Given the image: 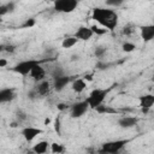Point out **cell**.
Instances as JSON below:
<instances>
[{"label":"cell","instance_id":"6da1fadb","mask_svg":"<svg viewBox=\"0 0 154 154\" xmlns=\"http://www.w3.org/2000/svg\"><path fill=\"white\" fill-rule=\"evenodd\" d=\"M91 18L108 31H113L119 22L118 13L114 10L106 7H94L91 11Z\"/></svg>","mask_w":154,"mask_h":154},{"label":"cell","instance_id":"7a4b0ae2","mask_svg":"<svg viewBox=\"0 0 154 154\" xmlns=\"http://www.w3.org/2000/svg\"><path fill=\"white\" fill-rule=\"evenodd\" d=\"M109 90H111V88H107V89L95 88V89H93V90L89 93L88 97L85 99V101L88 102L89 108H93V109H94V108L97 107L99 105L103 103V101H105L107 94L109 93Z\"/></svg>","mask_w":154,"mask_h":154},{"label":"cell","instance_id":"3957f363","mask_svg":"<svg viewBox=\"0 0 154 154\" xmlns=\"http://www.w3.org/2000/svg\"><path fill=\"white\" fill-rule=\"evenodd\" d=\"M79 4V0H54L53 7L58 13H71Z\"/></svg>","mask_w":154,"mask_h":154},{"label":"cell","instance_id":"277c9868","mask_svg":"<svg viewBox=\"0 0 154 154\" xmlns=\"http://www.w3.org/2000/svg\"><path fill=\"white\" fill-rule=\"evenodd\" d=\"M37 64H41L40 60H36V59H26V60H22L19 61L18 64H16L13 67H12V71L20 75V76H29L31 69L37 65Z\"/></svg>","mask_w":154,"mask_h":154},{"label":"cell","instance_id":"5b68a950","mask_svg":"<svg viewBox=\"0 0 154 154\" xmlns=\"http://www.w3.org/2000/svg\"><path fill=\"white\" fill-rule=\"evenodd\" d=\"M128 143V140H114V141H108L101 144V148L99 149L100 153H109V154H116L120 152L125 144Z\"/></svg>","mask_w":154,"mask_h":154},{"label":"cell","instance_id":"8992f818","mask_svg":"<svg viewBox=\"0 0 154 154\" xmlns=\"http://www.w3.org/2000/svg\"><path fill=\"white\" fill-rule=\"evenodd\" d=\"M43 132L42 129L40 128H36V126H24L22 130H20V135L23 136V138L25 140V142L30 143L32 142L37 136H40L41 134Z\"/></svg>","mask_w":154,"mask_h":154},{"label":"cell","instance_id":"52a82bcc","mask_svg":"<svg viewBox=\"0 0 154 154\" xmlns=\"http://www.w3.org/2000/svg\"><path fill=\"white\" fill-rule=\"evenodd\" d=\"M51 89H52L51 82L47 81V79H43V81H41V82H37L36 87H35L34 90H32V95H35V96H37V97H45V96L49 95Z\"/></svg>","mask_w":154,"mask_h":154},{"label":"cell","instance_id":"ba28073f","mask_svg":"<svg viewBox=\"0 0 154 154\" xmlns=\"http://www.w3.org/2000/svg\"><path fill=\"white\" fill-rule=\"evenodd\" d=\"M88 109H89V106L85 100L78 101L70 107V116L72 118H81L82 116H84L87 113Z\"/></svg>","mask_w":154,"mask_h":154},{"label":"cell","instance_id":"9c48e42d","mask_svg":"<svg viewBox=\"0 0 154 154\" xmlns=\"http://www.w3.org/2000/svg\"><path fill=\"white\" fill-rule=\"evenodd\" d=\"M72 81V78L67 75H61V76H58V77H54L53 78V84H52V88L55 90V91H61L63 89H65L67 87V84H70Z\"/></svg>","mask_w":154,"mask_h":154},{"label":"cell","instance_id":"30bf717a","mask_svg":"<svg viewBox=\"0 0 154 154\" xmlns=\"http://www.w3.org/2000/svg\"><path fill=\"white\" fill-rule=\"evenodd\" d=\"M138 106L142 111V113H147L154 105V95L153 94H144L138 96Z\"/></svg>","mask_w":154,"mask_h":154},{"label":"cell","instance_id":"8fae6325","mask_svg":"<svg viewBox=\"0 0 154 154\" xmlns=\"http://www.w3.org/2000/svg\"><path fill=\"white\" fill-rule=\"evenodd\" d=\"M29 76H30V77H31L36 83H37V82H41V81L46 79L47 70H46L41 64H37V65H35V66L31 69V71H30Z\"/></svg>","mask_w":154,"mask_h":154},{"label":"cell","instance_id":"7c38bea8","mask_svg":"<svg viewBox=\"0 0 154 154\" xmlns=\"http://www.w3.org/2000/svg\"><path fill=\"white\" fill-rule=\"evenodd\" d=\"M73 36H75L78 41H88V40H90V38L94 36V32H93V30L90 29V26L82 25V26H79V28L76 30V32H75Z\"/></svg>","mask_w":154,"mask_h":154},{"label":"cell","instance_id":"4fadbf2b","mask_svg":"<svg viewBox=\"0 0 154 154\" xmlns=\"http://www.w3.org/2000/svg\"><path fill=\"white\" fill-rule=\"evenodd\" d=\"M140 35L141 38L144 42H149L153 40L154 37V25L153 24H148V25H142L140 28Z\"/></svg>","mask_w":154,"mask_h":154},{"label":"cell","instance_id":"5bb4252c","mask_svg":"<svg viewBox=\"0 0 154 154\" xmlns=\"http://www.w3.org/2000/svg\"><path fill=\"white\" fill-rule=\"evenodd\" d=\"M138 123V118L134 116H123L118 119V125L123 129H129L135 126Z\"/></svg>","mask_w":154,"mask_h":154},{"label":"cell","instance_id":"9a60e30c","mask_svg":"<svg viewBox=\"0 0 154 154\" xmlns=\"http://www.w3.org/2000/svg\"><path fill=\"white\" fill-rule=\"evenodd\" d=\"M16 97V90L13 88H1L0 89V103L10 102Z\"/></svg>","mask_w":154,"mask_h":154},{"label":"cell","instance_id":"2e32d148","mask_svg":"<svg viewBox=\"0 0 154 154\" xmlns=\"http://www.w3.org/2000/svg\"><path fill=\"white\" fill-rule=\"evenodd\" d=\"M87 81L84 78H76L73 81H71V89L76 93V94H81L87 88Z\"/></svg>","mask_w":154,"mask_h":154},{"label":"cell","instance_id":"e0dca14e","mask_svg":"<svg viewBox=\"0 0 154 154\" xmlns=\"http://www.w3.org/2000/svg\"><path fill=\"white\" fill-rule=\"evenodd\" d=\"M49 144H51V143H48V141H38L36 144L32 146L31 150H32L34 153H36V154H45V153L48 152Z\"/></svg>","mask_w":154,"mask_h":154},{"label":"cell","instance_id":"ac0fdd59","mask_svg":"<svg viewBox=\"0 0 154 154\" xmlns=\"http://www.w3.org/2000/svg\"><path fill=\"white\" fill-rule=\"evenodd\" d=\"M94 109H95L99 114H116V113H119V112H120L119 109H117V108H114V107H112V106L103 105V103L99 105V106L95 107Z\"/></svg>","mask_w":154,"mask_h":154},{"label":"cell","instance_id":"d6986e66","mask_svg":"<svg viewBox=\"0 0 154 154\" xmlns=\"http://www.w3.org/2000/svg\"><path fill=\"white\" fill-rule=\"evenodd\" d=\"M77 42H78V40H77L75 36H66V37L63 38V41H61V47L65 48V49L72 48Z\"/></svg>","mask_w":154,"mask_h":154},{"label":"cell","instance_id":"ffe728a7","mask_svg":"<svg viewBox=\"0 0 154 154\" xmlns=\"http://www.w3.org/2000/svg\"><path fill=\"white\" fill-rule=\"evenodd\" d=\"M14 10V2L13 1H10L7 4H2L0 5V17L7 14L8 12H12Z\"/></svg>","mask_w":154,"mask_h":154},{"label":"cell","instance_id":"44dd1931","mask_svg":"<svg viewBox=\"0 0 154 154\" xmlns=\"http://www.w3.org/2000/svg\"><path fill=\"white\" fill-rule=\"evenodd\" d=\"M49 148H51V152H52V153H58V154H60V153H64V152H65V147H64L63 144H60V143H57V142L51 143V144H49Z\"/></svg>","mask_w":154,"mask_h":154},{"label":"cell","instance_id":"7402d4cb","mask_svg":"<svg viewBox=\"0 0 154 154\" xmlns=\"http://www.w3.org/2000/svg\"><path fill=\"white\" fill-rule=\"evenodd\" d=\"M48 73L54 78V77H58V76H61V75H65L64 70L61 69V66H52V69L48 71Z\"/></svg>","mask_w":154,"mask_h":154},{"label":"cell","instance_id":"603a6c76","mask_svg":"<svg viewBox=\"0 0 154 154\" xmlns=\"http://www.w3.org/2000/svg\"><path fill=\"white\" fill-rule=\"evenodd\" d=\"M122 49H123L125 53H130V52H132V51L136 49V45L132 43V42H130V41H125V42L122 45Z\"/></svg>","mask_w":154,"mask_h":154},{"label":"cell","instance_id":"cb8c5ba5","mask_svg":"<svg viewBox=\"0 0 154 154\" xmlns=\"http://www.w3.org/2000/svg\"><path fill=\"white\" fill-rule=\"evenodd\" d=\"M53 128H54V131L60 136V135H61V120H60V116H57V117H55Z\"/></svg>","mask_w":154,"mask_h":154},{"label":"cell","instance_id":"d4e9b609","mask_svg":"<svg viewBox=\"0 0 154 154\" xmlns=\"http://www.w3.org/2000/svg\"><path fill=\"white\" fill-rule=\"evenodd\" d=\"M90 29L93 30V32H94V35L96 34V35H105V34H107L108 32V30L107 29H105V28H100V26H96V25H90Z\"/></svg>","mask_w":154,"mask_h":154},{"label":"cell","instance_id":"484cf974","mask_svg":"<svg viewBox=\"0 0 154 154\" xmlns=\"http://www.w3.org/2000/svg\"><path fill=\"white\" fill-rule=\"evenodd\" d=\"M105 2H106L107 6H111V7H119V6H122V5L125 2V0H105Z\"/></svg>","mask_w":154,"mask_h":154},{"label":"cell","instance_id":"4316f807","mask_svg":"<svg viewBox=\"0 0 154 154\" xmlns=\"http://www.w3.org/2000/svg\"><path fill=\"white\" fill-rule=\"evenodd\" d=\"M122 32H123V35H125V36H130L131 34H134V32H135V26H134V25H131V24L125 25V26L123 28Z\"/></svg>","mask_w":154,"mask_h":154},{"label":"cell","instance_id":"83f0119b","mask_svg":"<svg viewBox=\"0 0 154 154\" xmlns=\"http://www.w3.org/2000/svg\"><path fill=\"white\" fill-rule=\"evenodd\" d=\"M105 53H106V47H103V46H97L94 51V54L96 58H102L105 55Z\"/></svg>","mask_w":154,"mask_h":154},{"label":"cell","instance_id":"f1b7e54d","mask_svg":"<svg viewBox=\"0 0 154 154\" xmlns=\"http://www.w3.org/2000/svg\"><path fill=\"white\" fill-rule=\"evenodd\" d=\"M34 25H35V19H34V18H30V19H26V20L20 25V28L28 29V28H31V26H34Z\"/></svg>","mask_w":154,"mask_h":154},{"label":"cell","instance_id":"f546056e","mask_svg":"<svg viewBox=\"0 0 154 154\" xmlns=\"http://www.w3.org/2000/svg\"><path fill=\"white\" fill-rule=\"evenodd\" d=\"M17 120H18V123H22L23 120H25L26 119V114L23 112V111H17Z\"/></svg>","mask_w":154,"mask_h":154},{"label":"cell","instance_id":"4dcf8cb0","mask_svg":"<svg viewBox=\"0 0 154 154\" xmlns=\"http://www.w3.org/2000/svg\"><path fill=\"white\" fill-rule=\"evenodd\" d=\"M108 66H111V64H108V63H103V61H99V63H97V65H96V67H97L99 70L108 69Z\"/></svg>","mask_w":154,"mask_h":154},{"label":"cell","instance_id":"1f68e13d","mask_svg":"<svg viewBox=\"0 0 154 154\" xmlns=\"http://www.w3.org/2000/svg\"><path fill=\"white\" fill-rule=\"evenodd\" d=\"M16 49V47L13 45H4V51L5 52H10V53H13Z\"/></svg>","mask_w":154,"mask_h":154},{"label":"cell","instance_id":"d6a6232c","mask_svg":"<svg viewBox=\"0 0 154 154\" xmlns=\"http://www.w3.org/2000/svg\"><path fill=\"white\" fill-rule=\"evenodd\" d=\"M7 64H8V61L6 59L0 58V67H5V66H7Z\"/></svg>","mask_w":154,"mask_h":154},{"label":"cell","instance_id":"836d02e7","mask_svg":"<svg viewBox=\"0 0 154 154\" xmlns=\"http://www.w3.org/2000/svg\"><path fill=\"white\" fill-rule=\"evenodd\" d=\"M83 78H84L87 82H90V81H93V75H85Z\"/></svg>","mask_w":154,"mask_h":154},{"label":"cell","instance_id":"e575fe53","mask_svg":"<svg viewBox=\"0 0 154 154\" xmlns=\"http://www.w3.org/2000/svg\"><path fill=\"white\" fill-rule=\"evenodd\" d=\"M58 108H59V109H64V108H67V106L64 105V103H59V105H58Z\"/></svg>","mask_w":154,"mask_h":154},{"label":"cell","instance_id":"d590c367","mask_svg":"<svg viewBox=\"0 0 154 154\" xmlns=\"http://www.w3.org/2000/svg\"><path fill=\"white\" fill-rule=\"evenodd\" d=\"M4 52V45H0V54Z\"/></svg>","mask_w":154,"mask_h":154},{"label":"cell","instance_id":"8d00e7d4","mask_svg":"<svg viewBox=\"0 0 154 154\" xmlns=\"http://www.w3.org/2000/svg\"><path fill=\"white\" fill-rule=\"evenodd\" d=\"M52 1H54V0H52Z\"/></svg>","mask_w":154,"mask_h":154}]
</instances>
